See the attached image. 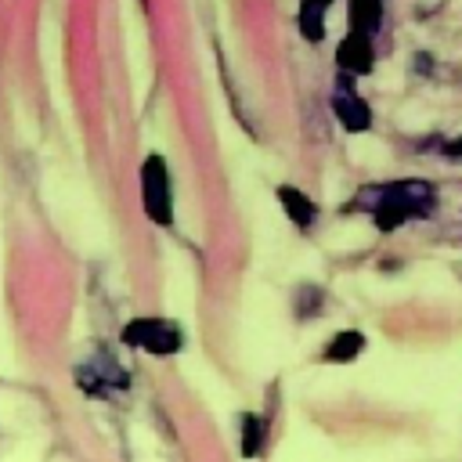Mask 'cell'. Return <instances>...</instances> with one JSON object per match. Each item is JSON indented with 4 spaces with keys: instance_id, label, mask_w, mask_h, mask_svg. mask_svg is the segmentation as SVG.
<instances>
[{
    "instance_id": "6da1fadb",
    "label": "cell",
    "mask_w": 462,
    "mask_h": 462,
    "mask_svg": "<svg viewBox=\"0 0 462 462\" xmlns=\"http://www.w3.org/2000/svg\"><path fill=\"white\" fill-rule=\"evenodd\" d=\"M433 206H437V195L426 180H393V184L375 191L372 220H375L379 231H397L408 220L430 217Z\"/></svg>"
},
{
    "instance_id": "7a4b0ae2",
    "label": "cell",
    "mask_w": 462,
    "mask_h": 462,
    "mask_svg": "<svg viewBox=\"0 0 462 462\" xmlns=\"http://www.w3.org/2000/svg\"><path fill=\"white\" fill-rule=\"evenodd\" d=\"M141 202L152 224L170 227L173 224V188H170V166L159 152H152L141 162Z\"/></svg>"
},
{
    "instance_id": "3957f363",
    "label": "cell",
    "mask_w": 462,
    "mask_h": 462,
    "mask_svg": "<svg viewBox=\"0 0 462 462\" xmlns=\"http://www.w3.org/2000/svg\"><path fill=\"white\" fill-rule=\"evenodd\" d=\"M119 339H123L126 346H137V350L159 354V357L177 354V350L184 346V332H180V325L170 321V318H137V321H130V325L119 332Z\"/></svg>"
},
{
    "instance_id": "277c9868",
    "label": "cell",
    "mask_w": 462,
    "mask_h": 462,
    "mask_svg": "<svg viewBox=\"0 0 462 462\" xmlns=\"http://www.w3.org/2000/svg\"><path fill=\"white\" fill-rule=\"evenodd\" d=\"M76 383H79L83 393H90V397H108V393H116V390H126V386H130V375H126V368H123L112 354L97 350L90 361H83V365L76 368Z\"/></svg>"
},
{
    "instance_id": "5b68a950",
    "label": "cell",
    "mask_w": 462,
    "mask_h": 462,
    "mask_svg": "<svg viewBox=\"0 0 462 462\" xmlns=\"http://www.w3.org/2000/svg\"><path fill=\"white\" fill-rule=\"evenodd\" d=\"M336 61L343 72L350 76H368L375 69V47H372V36L365 32H346L339 43H336Z\"/></svg>"
},
{
    "instance_id": "8992f818",
    "label": "cell",
    "mask_w": 462,
    "mask_h": 462,
    "mask_svg": "<svg viewBox=\"0 0 462 462\" xmlns=\"http://www.w3.org/2000/svg\"><path fill=\"white\" fill-rule=\"evenodd\" d=\"M332 112H336V119L343 123V130H350V134H361V130L372 126V108H368V101H365L361 94H354L350 87H339V90L332 94Z\"/></svg>"
},
{
    "instance_id": "52a82bcc",
    "label": "cell",
    "mask_w": 462,
    "mask_h": 462,
    "mask_svg": "<svg viewBox=\"0 0 462 462\" xmlns=\"http://www.w3.org/2000/svg\"><path fill=\"white\" fill-rule=\"evenodd\" d=\"M278 202H282V209L289 213V220H292L296 227H303V231L318 220V206H314L300 188H292V184H282V188H278Z\"/></svg>"
},
{
    "instance_id": "ba28073f",
    "label": "cell",
    "mask_w": 462,
    "mask_h": 462,
    "mask_svg": "<svg viewBox=\"0 0 462 462\" xmlns=\"http://www.w3.org/2000/svg\"><path fill=\"white\" fill-rule=\"evenodd\" d=\"M332 0H300V32L310 43L325 40V14H328Z\"/></svg>"
},
{
    "instance_id": "9c48e42d",
    "label": "cell",
    "mask_w": 462,
    "mask_h": 462,
    "mask_svg": "<svg viewBox=\"0 0 462 462\" xmlns=\"http://www.w3.org/2000/svg\"><path fill=\"white\" fill-rule=\"evenodd\" d=\"M346 18L354 32L372 36L383 22V0H346Z\"/></svg>"
},
{
    "instance_id": "30bf717a",
    "label": "cell",
    "mask_w": 462,
    "mask_h": 462,
    "mask_svg": "<svg viewBox=\"0 0 462 462\" xmlns=\"http://www.w3.org/2000/svg\"><path fill=\"white\" fill-rule=\"evenodd\" d=\"M361 350H365V336H361L357 328H343V332H336V336L328 339L321 361H336V365H343V361H354Z\"/></svg>"
},
{
    "instance_id": "8fae6325",
    "label": "cell",
    "mask_w": 462,
    "mask_h": 462,
    "mask_svg": "<svg viewBox=\"0 0 462 462\" xmlns=\"http://www.w3.org/2000/svg\"><path fill=\"white\" fill-rule=\"evenodd\" d=\"M260 440H263V426L256 415H242V451L245 455H256L260 451Z\"/></svg>"
},
{
    "instance_id": "7c38bea8",
    "label": "cell",
    "mask_w": 462,
    "mask_h": 462,
    "mask_svg": "<svg viewBox=\"0 0 462 462\" xmlns=\"http://www.w3.org/2000/svg\"><path fill=\"white\" fill-rule=\"evenodd\" d=\"M444 155H448V159H462V137L448 141V144H444Z\"/></svg>"
}]
</instances>
